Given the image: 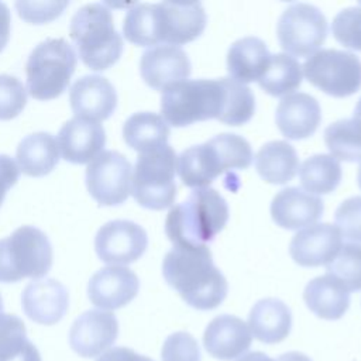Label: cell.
<instances>
[{
  "label": "cell",
  "mask_w": 361,
  "mask_h": 361,
  "mask_svg": "<svg viewBox=\"0 0 361 361\" xmlns=\"http://www.w3.org/2000/svg\"><path fill=\"white\" fill-rule=\"evenodd\" d=\"M69 295L66 288L54 278L30 282L21 295L24 313L35 323L51 326L66 313Z\"/></svg>",
  "instance_id": "20"
},
{
  "label": "cell",
  "mask_w": 361,
  "mask_h": 361,
  "mask_svg": "<svg viewBox=\"0 0 361 361\" xmlns=\"http://www.w3.org/2000/svg\"><path fill=\"white\" fill-rule=\"evenodd\" d=\"M237 361H275V360H272L271 357H268L267 354H264L261 351H252V353L241 355Z\"/></svg>",
  "instance_id": "45"
},
{
  "label": "cell",
  "mask_w": 361,
  "mask_h": 361,
  "mask_svg": "<svg viewBox=\"0 0 361 361\" xmlns=\"http://www.w3.org/2000/svg\"><path fill=\"white\" fill-rule=\"evenodd\" d=\"M56 140L65 161L86 164L103 152L106 131L102 124L75 116L63 123Z\"/></svg>",
  "instance_id": "19"
},
{
  "label": "cell",
  "mask_w": 361,
  "mask_h": 361,
  "mask_svg": "<svg viewBox=\"0 0 361 361\" xmlns=\"http://www.w3.org/2000/svg\"><path fill=\"white\" fill-rule=\"evenodd\" d=\"M251 336L265 344L285 340L292 329V313L288 305L275 298L258 300L248 314Z\"/></svg>",
  "instance_id": "24"
},
{
  "label": "cell",
  "mask_w": 361,
  "mask_h": 361,
  "mask_svg": "<svg viewBox=\"0 0 361 361\" xmlns=\"http://www.w3.org/2000/svg\"><path fill=\"white\" fill-rule=\"evenodd\" d=\"M27 104V90L20 79L0 75V120L17 117Z\"/></svg>",
  "instance_id": "37"
},
{
  "label": "cell",
  "mask_w": 361,
  "mask_h": 361,
  "mask_svg": "<svg viewBox=\"0 0 361 361\" xmlns=\"http://www.w3.org/2000/svg\"><path fill=\"white\" fill-rule=\"evenodd\" d=\"M190 71L188 54L175 45L162 44L152 47L140 59L141 78L155 90H164L173 83L186 80Z\"/></svg>",
  "instance_id": "15"
},
{
  "label": "cell",
  "mask_w": 361,
  "mask_h": 361,
  "mask_svg": "<svg viewBox=\"0 0 361 361\" xmlns=\"http://www.w3.org/2000/svg\"><path fill=\"white\" fill-rule=\"evenodd\" d=\"M303 299L309 310L324 320L340 319L350 306V292L329 275L312 279L303 290Z\"/></svg>",
  "instance_id": "27"
},
{
  "label": "cell",
  "mask_w": 361,
  "mask_h": 361,
  "mask_svg": "<svg viewBox=\"0 0 361 361\" xmlns=\"http://www.w3.org/2000/svg\"><path fill=\"white\" fill-rule=\"evenodd\" d=\"M331 32L341 45L361 51V7L341 10L333 20Z\"/></svg>",
  "instance_id": "36"
},
{
  "label": "cell",
  "mask_w": 361,
  "mask_h": 361,
  "mask_svg": "<svg viewBox=\"0 0 361 361\" xmlns=\"http://www.w3.org/2000/svg\"><path fill=\"white\" fill-rule=\"evenodd\" d=\"M18 176L20 168L17 166L16 161L6 154H0V206L6 197L7 190L18 180Z\"/></svg>",
  "instance_id": "41"
},
{
  "label": "cell",
  "mask_w": 361,
  "mask_h": 361,
  "mask_svg": "<svg viewBox=\"0 0 361 361\" xmlns=\"http://www.w3.org/2000/svg\"><path fill=\"white\" fill-rule=\"evenodd\" d=\"M326 275L340 282L348 292L361 290V245H341L337 255L326 265Z\"/></svg>",
  "instance_id": "35"
},
{
  "label": "cell",
  "mask_w": 361,
  "mask_h": 361,
  "mask_svg": "<svg viewBox=\"0 0 361 361\" xmlns=\"http://www.w3.org/2000/svg\"><path fill=\"white\" fill-rule=\"evenodd\" d=\"M0 361H41L39 351L27 338V330L16 314H0Z\"/></svg>",
  "instance_id": "32"
},
{
  "label": "cell",
  "mask_w": 361,
  "mask_h": 361,
  "mask_svg": "<svg viewBox=\"0 0 361 361\" xmlns=\"http://www.w3.org/2000/svg\"><path fill=\"white\" fill-rule=\"evenodd\" d=\"M227 220L226 199L213 188H197L169 210L165 233L173 247L206 245L224 228Z\"/></svg>",
  "instance_id": "2"
},
{
  "label": "cell",
  "mask_w": 361,
  "mask_h": 361,
  "mask_svg": "<svg viewBox=\"0 0 361 361\" xmlns=\"http://www.w3.org/2000/svg\"><path fill=\"white\" fill-rule=\"evenodd\" d=\"M118 336V322L111 312L87 310L73 322L69 330L72 350L85 358L100 355Z\"/></svg>",
  "instance_id": "14"
},
{
  "label": "cell",
  "mask_w": 361,
  "mask_h": 361,
  "mask_svg": "<svg viewBox=\"0 0 361 361\" xmlns=\"http://www.w3.org/2000/svg\"><path fill=\"white\" fill-rule=\"evenodd\" d=\"M155 37L158 45H182L196 39L206 27V11L202 3H172L154 4Z\"/></svg>",
  "instance_id": "12"
},
{
  "label": "cell",
  "mask_w": 361,
  "mask_h": 361,
  "mask_svg": "<svg viewBox=\"0 0 361 361\" xmlns=\"http://www.w3.org/2000/svg\"><path fill=\"white\" fill-rule=\"evenodd\" d=\"M341 245L343 237L336 224L316 223L293 235L289 254L300 267H320L327 265Z\"/></svg>",
  "instance_id": "16"
},
{
  "label": "cell",
  "mask_w": 361,
  "mask_h": 361,
  "mask_svg": "<svg viewBox=\"0 0 361 361\" xmlns=\"http://www.w3.org/2000/svg\"><path fill=\"white\" fill-rule=\"evenodd\" d=\"M279 45L288 55L310 56L324 44L327 21L313 4L293 3L281 14L276 24Z\"/></svg>",
  "instance_id": "10"
},
{
  "label": "cell",
  "mask_w": 361,
  "mask_h": 361,
  "mask_svg": "<svg viewBox=\"0 0 361 361\" xmlns=\"http://www.w3.org/2000/svg\"><path fill=\"white\" fill-rule=\"evenodd\" d=\"M138 288V276L130 268L110 265L93 274L87 285V296L94 306L114 310L130 303L137 296Z\"/></svg>",
  "instance_id": "18"
},
{
  "label": "cell",
  "mask_w": 361,
  "mask_h": 361,
  "mask_svg": "<svg viewBox=\"0 0 361 361\" xmlns=\"http://www.w3.org/2000/svg\"><path fill=\"white\" fill-rule=\"evenodd\" d=\"M252 158L251 145L244 137L224 133L182 151L176 171L185 186L207 188L226 171L247 169Z\"/></svg>",
  "instance_id": "3"
},
{
  "label": "cell",
  "mask_w": 361,
  "mask_h": 361,
  "mask_svg": "<svg viewBox=\"0 0 361 361\" xmlns=\"http://www.w3.org/2000/svg\"><path fill=\"white\" fill-rule=\"evenodd\" d=\"M324 142L337 161H361V124L354 118L338 120L326 127Z\"/></svg>",
  "instance_id": "33"
},
{
  "label": "cell",
  "mask_w": 361,
  "mask_h": 361,
  "mask_svg": "<svg viewBox=\"0 0 361 361\" xmlns=\"http://www.w3.org/2000/svg\"><path fill=\"white\" fill-rule=\"evenodd\" d=\"M3 313V300H1V296H0V314Z\"/></svg>",
  "instance_id": "48"
},
{
  "label": "cell",
  "mask_w": 361,
  "mask_h": 361,
  "mask_svg": "<svg viewBox=\"0 0 361 361\" xmlns=\"http://www.w3.org/2000/svg\"><path fill=\"white\" fill-rule=\"evenodd\" d=\"M334 219L341 237L354 244L361 243V196L345 199L337 207Z\"/></svg>",
  "instance_id": "39"
},
{
  "label": "cell",
  "mask_w": 361,
  "mask_h": 361,
  "mask_svg": "<svg viewBox=\"0 0 361 361\" xmlns=\"http://www.w3.org/2000/svg\"><path fill=\"white\" fill-rule=\"evenodd\" d=\"M97 361H154L127 347H114L106 351Z\"/></svg>",
  "instance_id": "42"
},
{
  "label": "cell",
  "mask_w": 361,
  "mask_h": 361,
  "mask_svg": "<svg viewBox=\"0 0 361 361\" xmlns=\"http://www.w3.org/2000/svg\"><path fill=\"white\" fill-rule=\"evenodd\" d=\"M309 83L333 97H347L361 87V61L355 54L320 49L302 66Z\"/></svg>",
  "instance_id": "9"
},
{
  "label": "cell",
  "mask_w": 361,
  "mask_h": 361,
  "mask_svg": "<svg viewBox=\"0 0 361 361\" xmlns=\"http://www.w3.org/2000/svg\"><path fill=\"white\" fill-rule=\"evenodd\" d=\"M145 230L131 220H111L104 223L96 237L97 257L111 265H126L137 261L147 250Z\"/></svg>",
  "instance_id": "13"
},
{
  "label": "cell",
  "mask_w": 361,
  "mask_h": 361,
  "mask_svg": "<svg viewBox=\"0 0 361 361\" xmlns=\"http://www.w3.org/2000/svg\"><path fill=\"white\" fill-rule=\"evenodd\" d=\"M276 361H312L306 354L299 351H289L278 357Z\"/></svg>",
  "instance_id": "44"
},
{
  "label": "cell",
  "mask_w": 361,
  "mask_h": 361,
  "mask_svg": "<svg viewBox=\"0 0 361 361\" xmlns=\"http://www.w3.org/2000/svg\"><path fill=\"white\" fill-rule=\"evenodd\" d=\"M271 54L265 42L257 37L237 39L227 52V71L231 79L240 83L254 82L268 68Z\"/></svg>",
  "instance_id": "25"
},
{
  "label": "cell",
  "mask_w": 361,
  "mask_h": 361,
  "mask_svg": "<svg viewBox=\"0 0 361 361\" xmlns=\"http://www.w3.org/2000/svg\"><path fill=\"white\" fill-rule=\"evenodd\" d=\"M323 200L299 188L279 190L271 203V216L276 226L299 230L314 224L323 214Z\"/></svg>",
  "instance_id": "22"
},
{
  "label": "cell",
  "mask_w": 361,
  "mask_h": 361,
  "mask_svg": "<svg viewBox=\"0 0 361 361\" xmlns=\"http://www.w3.org/2000/svg\"><path fill=\"white\" fill-rule=\"evenodd\" d=\"M162 361H200L196 338L186 331H176L166 337L161 350Z\"/></svg>",
  "instance_id": "38"
},
{
  "label": "cell",
  "mask_w": 361,
  "mask_h": 361,
  "mask_svg": "<svg viewBox=\"0 0 361 361\" xmlns=\"http://www.w3.org/2000/svg\"><path fill=\"white\" fill-rule=\"evenodd\" d=\"M166 283L197 310L216 309L227 296L228 285L214 265L207 245L173 247L162 261Z\"/></svg>",
  "instance_id": "1"
},
{
  "label": "cell",
  "mask_w": 361,
  "mask_h": 361,
  "mask_svg": "<svg viewBox=\"0 0 361 361\" xmlns=\"http://www.w3.org/2000/svg\"><path fill=\"white\" fill-rule=\"evenodd\" d=\"M69 103L76 117L99 123L114 113L117 107V93L114 86L104 76L85 75L72 85Z\"/></svg>",
  "instance_id": "17"
},
{
  "label": "cell",
  "mask_w": 361,
  "mask_h": 361,
  "mask_svg": "<svg viewBox=\"0 0 361 361\" xmlns=\"http://www.w3.org/2000/svg\"><path fill=\"white\" fill-rule=\"evenodd\" d=\"M302 66L288 54L271 55L268 68L258 79L259 87L275 97L288 96L302 85Z\"/></svg>",
  "instance_id": "30"
},
{
  "label": "cell",
  "mask_w": 361,
  "mask_h": 361,
  "mask_svg": "<svg viewBox=\"0 0 361 361\" xmlns=\"http://www.w3.org/2000/svg\"><path fill=\"white\" fill-rule=\"evenodd\" d=\"M252 336L248 326L237 316L220 314L206 327L203 345L217 360L231 361L241 357L251 345Z\"/></svg>",
  "instance_id": "21"
},
{
  "label": "cell",
  "mask_w": 361,
  "mask_h": 361,
  "mask_svg": "<svg viewBox=\"0 0 361 361\" xmlns=\"http://www.w3.org/2000/svg\"><path fill=\"white\" fill-rule=\"evenodd\" d=\"M357 123L361 124V97L358 100V103L355 104V109H354V117H353Z\"/></svg>",
  "instance_id": "46"
},
{
  "label": "cell",
  "mask_w": 361,
  "mask_h": 361,
  "mask_svg": "<svg viewBox=\"0 0 361 361\" xmlns=\"http://www.w3.org/2000/svg\"><path fill=\"white\" fill-rule=\"evenodd\" d=\"M169 126L162 116L151 111H138L130 116L123 126V138L128 147L140 154L166 144Z\"/></svg>",
  "instance_id": "29"
},
{
  "label": "cell",
  "mask_w": 361,
  "mask_h": 361,
  "mask_svg": "<svg viewBox=\"0 0 361 361\" xmlns=\"http://www.w3.org/2000/svg\"><path fill=\"white\" fill-rule=\"evenodd\" d=\"M52 257L47 234L34 226H21L0 238V282L39 279L51 269Z\"/></svg>",
  "instance_id": "7"
},
{
  "label": "cell",
  "mask_w": 361,
  "mask_h": 361,
  "mask_svg": "<svg viewBox=\"0 0 361 361\" xmlns=\"http://www.w3.org/2000/svg\"><path fill=\"white\" fill-rule=\"evenodd\" d=\"M226 90L220 79H192L173 83L162 90V118L173 127H186L196 121L220 118Z\"/></svg>",
  "instance_id": "5"
},
{
  "label": "cell",
  "mask_w": 361,
  "mask_h": 361,
  "mask_svg": "<svg viewBox=\"0 0 361 361\" xmlns=\"http://www.w3.org/2000/svg\"><path fill=\"white\" fill-rule=\"evenodd\" d=\"M11 31V14L7 4L0 1V52L4 49L10 39Z\"/></svg>",
  "instance_id": "43"
},
{
  "label": "cell",
  "mask_w": 361,
  "mask_h": 361,
  "mask_svg": "<svg viewBox=\"0 0 361 361\" xmlns=\"http://www.w3.org/2000/svg\"><path fill=\"white\" fill-rule=\"evenodd\" d=\"M20 171L28 176H44L49 173L59 161V148L51 133L38 131L25 135L16 151Z\"/></svg>",
  "instance_id": "26"
},
{
  "label": "cell",
  "mask_w": 361,
  "mask_h": 361,
  "mask_svg": "<svg viewBox=\"0 0 361 361\" xmlns=\"http://www.w3.org/2000/svg\"><path fill=\"white\" fill-rule=\"evenodd\" d=\"M322 110L319 102L307 93L285 96L275 113L279 131L289 140H303L313 135L320 124Z\"/></svg>",
  "instance_id": "23"
},
{
  "label": "cell",
  "mask_w": 361,
  "mask_h": 361,
  "mask_svg": "<svg viewBox=\"0 0 361 361\" xmlns=\"http://www.w3.org/2000/svg\"><path fill=\"white\" fill-rule=\"evenodd\" d=\"M340 162L327 154H317L299 168V179L303 189L310 195H327L333 192L341 180Z\"/></svg>",
  "instance_id": "31"
},
{
  "label": "cell",
  "mask_w": 361,
  "mask_h": 361,
  "mask_svg": "<svg viewBox=\"0 0 361 361\" xmlns=\"http://www.w3.org/2000/svg\"><path fill=\"white\" fill-rule=\"evenodd\" d=\"M357 182H358V186L361 189V161H360V166H358V172H357Z\"/></svg>",
  "instance_id": "47"
},
{
  "label": "cell",
  "mask_w": 361,
  "mask_h": 361,
  "mask_svg": "<svg viewBox=\"0 0 361 361\" xmlns=\"http://www.w3.org/2000/svg\"><path fill=\"white\" fill-rule=\"evenodd\" d=\"M69 35L82 62L93 71H106L123 52V38L116 31L110 8L103 3L80 7L72 17Z\"/></svg>",
  "instance_id": "4"
},
{
  "label": "cell",
  "mask_w": 361,
  "mask_h": 361,
  "mask_svg": "<svg viewBox=\"0 0 361 361\" xmlns=\"http://www.w3.org/2000/svg\"><path fill=\"white\" fill-rule=\"evenodd\" d=\"M258 175L268 183L283 185L292 180L299 169L295 148L286 141H271L259 148L254 159Z\"/></svg>",
  "instance_id": "28"
},
{
  "label": "cell",
  "mask_w": 361,
  "mask_h": 361,
  "mask_svg": "<svg viewBox=\"0 0 361 361\" xmlns=\"http://www.w3.org/2000/svg\"><path fill=\"white\" fill-rule=\"evenodd\" d=\"M176 161L178 157L168 144L138 155L130 193L140 206L151 210L172 206L176 197Z\"/></svg>",
  "instance_id": "8"
},
{
  "label": "cell",
  "mask_w": 361,
  "mask_h": 361,
  "mask_svg": "<svg viewBox=\"0 0 361 361\" xmlns=\"http://www.w3.org/2000/svg\"><path fill=\"white\" fill-rule=\"evenodd\" d=\"M69 1L58 0H42V1H17L16 8L20 16L27 23L31 24H45L56 17H59L68 7Z\"/></svg>",
  "instance_id": "40"
},
{
  "label": "cell",
  "mask_w": 361,
  "mask_h": 361,
  "mask_svg": "<svg viewBox=\"0 0 361 361\" xmlns=\"http://www.w3.org/2000/svg\"><path fill=\"white\" fill-rule=\"evenodd\" d=\"M226 102L219 121L228 126H240L251 120L255 111V99L251 89L231 78H221Z\"/></svg>",
  "instance_id": "34"
},
{
  "label": "cell",
  "mask_w": 361,
  "mask_h": 361,
  "mask_svg": "<svg viewBox=\"0 0 361 361\" xmlns=\"http://www.w3.org/2000/svg\"><path fill=\"white\" fill-rule=\"evenodd\" d=\"M133 168L118 151H103L86 168V186L100 206H117L131 190Z\"/></svg>",
  "instance_id": "11"
},
{
  "label": "cell",
  "mask_w": 361,
  "mask_h": 361,
  "mask_svg": "<svg viewBox=\"0 0 361 361\" xmlns=\"http://www.w3.org/2000/svg\"><path fill=\"white\" fill-rule=\"evenodd\" d=\"M78 56L65 38H47L28 55L25 63L28 93L38 100L61 96L75 72Z\"/></svg>",
  "instance_id": "6"
}]
</instances>
